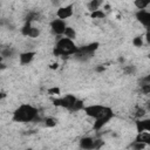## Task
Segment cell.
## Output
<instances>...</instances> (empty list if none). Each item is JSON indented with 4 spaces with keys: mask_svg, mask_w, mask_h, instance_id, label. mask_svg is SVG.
<instances>
[{
    "mask_svg": "<svg viewBox=\"0 0 150 150\" xmlns=\"http://www.w3.org/2000/svg\"><path fill=\"white\" fill-rule=\"evenodd\" d=\"M82 110L84 111V114L87 116L95 118V123H94V129L95 130H100L114 116L112 109L107 107V105H102V104L86 105V107H83Z\"/></svg>",
    "mask_w": 150,
    "mask_h": 150,
    "instance_id": "obj_1",
    "label": "cell"
},
{
    "mask_svg": "<svg viewBox=\"0 0 150 150\" xmlns=\"http://www.w3.org/2000/svg\"><path fill=\"white\" fill-rule=\"evenodd\" d=\"M136 19L142 23L144 25L145 27H149L150 25V13L145 9H139L136 12Z\"/></svg>",
    "mask_w": 150,
    "mask_h": 150,
    "instance_id": "obj_8",
    "label": "cell"
},
{
    "mask_svg": "<svg viewBox=\"0 0 150 150\" xmlns=\"http://www.w3.org/2000/svg\"><path fill=\"white\" fill-rule=\"evenodd\" d=\"M137 131H150V120H141L136 122Z\"/></svg>",
    "mask_w": 150,
    "mask_h": 150,
    "instance_id": "obj_12",
    "label": "cell"
},
{
    "mask_svg": "<svg viewBox=\"0 0 150 150\" xmlns=\"http://www.w3.org/2000/svg\"><path fill=\"white\" fill-rule=\"evenodd\" d=\"M76 97L74 95H66L63 97H60V98H54L53 100V103L57 107H62V108H66L70 111L71 107L74 105V103L76 102Z\"/></svg>",
    "mask_w": 150,
    "mask_h": 150,
    "instance_id": "obj_4",
    "label": "cell"
},
{
    "mask_svg": "<svg viewBox=\"0 0 150 150\" xmlns=\"http://www.w3.org/2000/svg\"><path fill=\"white\" fill-rule=\"evenodd\" d=\"M0 68H1V59H0Z\"/></svg>",
    "mask_w": 150,
    "mask_h": 150,
    "instance_id": "obj_27",
    "label": "cell"
},
{
    "mask_svg": "<svg viewBox=\"0 0 150 150\" xmlns=\"http://www.w3.org/2000/svg\"><path fill=\"white\" fill-rule=\"evenodd\" d=\"M83 107H84L83 101H81V100H76V102H75V103H74V105L71 107L70 111H80V110H82V109H83Z\"/></svg>",
    "mask_w": 150,
    "mask_h": 150,
    "instance_id": "obj_16",
    "label": "cell"
},
{
    "mask_svg": "<svg viewBox=\"0 0 150 150\" xmlns=\"http://www.w3.org/2000/svg\"><path fill=\"white\" fill-rule=\"evenodd\" d=\"M132 148H134L135 150H143V149L145 148V144H143V143H138V142H135V143H134V145H132Z\"/></svg>",
    "mask_w": 150,
    "mask_h": 150,
    "instance_id": "obj_19",
    "label": "cell"
},
{
    "mask_svg": "<svg viewBox=\"0 0 150 150\" xmlns=\"http://www.w3.org/2000/svg\"><path fill=\"white\" fill-rule=\"evenodd\" d=\"M5 96H6L5 93H1V94H0V98H1V97H5Z\"/></svg>",
    "mask_w": 150,
    "mask_h": 150,
    "instance_id": "obj_25",
    "label": "cell"
},
{
    "mask_svg": "<svg viewBox=\"0 0 150 150\" xmlns=\"http://www.w3.org/2000/svg\"><path fill=\"white\" fill-rule=\"evenodd\" d=\"M134 5L137 7V9L139 11V9H145L149 5H150V2L149 1H142V0H136V1H134Z\"/></svg>",
    "mask_w": 150,
    "mask_h": 150,
    "instance_id": "obj_15",
    "label": "cell"
},
{
    "mask_svg": "<svg viewBox=\"0 0 150 150\" xmlns=\"http://www.w3.org/2000/svg\"><path fill=\"white\" fill-rule=\"evenodd\" d=\"M48 93L54 94V95H55V94L57 95V94H60V89H59V88H52V89H49V90H48Z\"/></svg>",
    "mask_w": 150,
    "mask_h": 150,
    "instance_id": "obj_23",
    "label": "cell"
},
{
    "mask_svg": "<svg viewBox=\"0 0 150 150\" xmlns=\"http://www.w3.org/2000/svg\"><path fill=\"white\" fill-rule=\"evenodd\" d=\"M34 56H35V52H25L19 55V59L21 64H28L34 59Z\"/></svg>",
    "mask_w": 150,
    "mask_h": 150,
    "instance_id": "obj_11",
    "label": "cell"
},
{
    "mask_svg": "<svg viewBox=\"0 0 150 150\" xmlns=\"http://www.w3.org/2000/svg\"><path fill=\"white\" fill-rule=\"evenodd\" d=\"M102 5V1H98V0H93V1H90V2H88V9L90 11V12H94V11H97L98 9V7Z\"/></svg>",
    "mask_w": 150,
    "mask_h": 150,
    "instance_id": "obj_13",
    "label": "cell"
},
{
    "mask_svg": "<svg viewBox=\"0 0 150 150\" xmlns=\"http://www.w3.org/2000/svg\"><path fill=\"white\" fill-rule=\"evenodd\" d=\"M132 43H134L135 46H137V47H141V46L143 45V41H142V38H139V36H137V38H135V39H134V41H132Z\"/></svg>",
    "mask_w": 150,
    "mask_h": 150,
    "instance_id": "obj_20",
    "label": "cell"
},
{
    "mask_svg": "<svg viewBox=\"0 0 150 150\" xmlns=\"http://www.w3.org/2000/svg\"><path fill=\"white\" fill-rule=\"evenodd\" d=\"M79 48L74 43L73 40H69L67 38H60L53 49V53L55 56H68L71 54H76Z\"/></svg>",
    "mask_w": 150,
    "mask_h": 150,
    "instance_id": "obj_3",
    "label": "cell"
},
{
    "mask_svg": "<svg viewBox=\"0 0 150 150\" xmlns=\"http://www.w3.org/2000/svg\"><path fill=\"white\" fill-rule=\"evenodd\" d=\"M27 150H33V149H27Z\"/></svg>",
    "mask_w": 150,
    "mask_h": 150,
    "instance_id": "obj_28",
    "label": "cell"
},
{
    "mask_svg": "<svg viewBox=\"0 0 150 150\" xmlns=\"http://www.w3.org/2000/svg\"><path fill=\"white\" fill-rule=\"evenodd\" d=\"M38 117V109L30 104H21L13 111V121L26 123L32 122Z\"/></svg>",
    "mask_w": 150,
    "mask_h": 150,
    "instance_id": "obj_2",
    "label": "cell"
},
{
    "mask_svg": "<svg viewBox=\"0 0 150 150\" xmlns=\"http://www.w3.org/2000/svg\"><path fill=\"white\" fill-rule=\"evenodd\" d=\"M80 146L84 150H93L95 149V139L91 137H83L80 141Z\"/></svg>",
    "mask_w": 150,
    "mask_h": 150,
    "instance_id": "obj_9",
    "label": "cell"
},
{
    "mask_svg": "<svg viewBox=\"0 0 150 150\" xmlns=\"http://www.w3.org/2000/svg\"><path fill=\"white\" fill-rule=\"evenodd\" d=\"M73 15V5H68V6H64V7H60L57 11H56V16L57 19H61V20H64V19H68Z\"/></svg>",
    "mask_w": 150,
    "mask_h": 150,
    "instance_id": "obj_7",
    "label": "cell"
},
{
    "mask_svg": "<svg viewBox=\"0 0 150 150\" xmlns=\"http://www.w3.org/2000/svg\"><path fill=\"white\" fill-rule=\"evenodd\" d=\"M135 142L143 143L145 145L150 144V132L149 131H141V132H138L136 138H135Z\"/></svg>",
    "mask_w": 150,
    "mask_h": 150,
    "instance_id": "obj_10",
    "label": "cell"
},
{
    "mask_svg": "<svg viewBox=\"0 0 150 150\" xmlns=\"http://www.w3.org/2000/svg\"><path fill=\"white\" fill-rule=\"evenodd\" d=\"M66 27H67L66 21L64 20H61V19H54L50 22V28H52L53 33L56 34V35H63Z\"/></svg>",
    "mask_w": 150,
    "mask_h": 150,
    "instance_id": "obj_5",
    "label": "cell"
},
{
    "mask_svg": "<svg viewBox=\"0 0 150 150\" xmlns=\"http://www.w3.org/2000/svg\"><path fill=\"white\" fill-rule=\"evenodd\" d=\"M21 33L25 36H29V38H38L40 34V30L36 27L32 26V22H26V25L22 27Z\"/></svg>",
    "mask_w": 150,
    "mask_h": 150,
    "instance_id": "obj_6",
    "label": "cell"
},
{
    "mask_svg": "<svg viewBox=\"0 0 150 150\" xmlns=\"http://www.w3.org/2000/svg\"><path fill=\"white\" fill-rule=\"evenodd\" d=\"M45 124H46V127L53 128V127H55V125H56V120H55V118H53V117H47V118L45 120Z\"/></svg>",
    "mask_w": 150,
    "mask_h": 150,
    "instance_id": "obj_18",
    "label": "cell"
},
{
    "mask_svg": "<svg viewBox=\"0 0 150 150\" xmlns=\"http://www.w3.org/2000/svg\"><path fill=\"white\" fill-rule=\"evenodd\" d=\"M63 35H64V38H67V39H69V40H73V39H75L76 33H75V30H74L71 27H68V26H67L66 29H64Z\"/></svg>",
    "mask_w": 150,
    "mask_h": 150,
    "instance_id": "obj_14",
    "label": "cell"
},
{
    "mask_svg": "<svg viewBox=\"0 0 150 150\" xmlns=\"http://www.w3.org/2000/svg\"><path fill=\"white\" fill-rule=\"evenodd\" d=\"M144 114H145V110H144L143 108H141V109H138V110H137V114H136V116H137V117H142Z\"/></svg>",
    "mask_w": 150,
    "mask_h": 150,
    "instance_id": "obj_24",
    "label": "cell"
},
{
    "mask_svg": "<svg viewBox=\"0 0 150 150\" xmlns=\"http://www.w3.org/2000/svg\"><path fill=\"white\" fill-rule=\"evenodd\" d=\"M1 54H2V56H9V55L12 54V50H11L9 48H7V49L2 50V52H1Z\"/></svg>",
    "mask_w": 150,
    "mask_h": 150,
    "instance_id": "obj_22",
    "label": "cell"
},
{
    "mask_svg": "<svg viewBox=\"0 0 150 150\" xmlns=\"http://www.w3.org/2000/svg\"><path fill=\"white\" fill-rule=\"evenodd\" d=\"M91 18L93 19H104L105 18V13L101 9H97V11H94L91 12Z\"/></svg>",
    "mask_w": 150,
    "mask_h": 150,
    "instance_id": "obj_17",
    "label": "cell"
},
{
    "mask_svg": "<svg viewBox=\"0 0 150 150\" xmlns=\"http://www.w3.org/2000/svg\"><path fill=\"white\" fill-rule=\"evenodd\" d=\"M142 91H143L144 94H149V93H150V84H149V83L142 84Z\"/></svg>",
    "mask_w": 150,
    "mask_h": 150,
    "instance_id": "obj_21",
    "label": "cell"
},
{
    "mask_svg": "<svg viewBox=\"0 0 150 150\" xmlns=\"http://www.w3.org/2000/svg\"><path fill=\"white\" fill-rule=\"evenodd\" d=\"M52 68H57V64H55V63H54V64H52Z\"/></svg>",
    "mask_w": 150,
    "mask_h": 150,
    "instance_id": "obj_26",
    "label": "cell"
}]
</instances>
